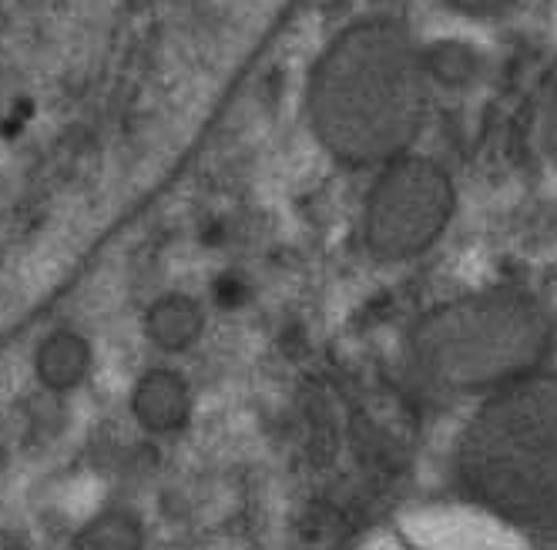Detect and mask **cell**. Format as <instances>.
Masks as SVG:
<instances>
[{"mask_svg":"<svg viewBox=\"0 0 557 550\" xmlns=\"http://www.w3.org/2000/svg\"><path fill=\"white\" fill-rule=\"evenodd\" d=\"M430 85L426 51L400 21H356L312 64L309 132L339 165L380 168L417 145L430 114Z\"/></svg>","mask_w":557,"mask_h":550,"instance_id":"cell-1","label":"cell"},{"mask_svg":"<svg viewBox=\"0 0 557 550\" xmlns=\"http://www.w3.org/2000/svg\"><path fill=\"white\" fill-rule=\"evenodd\" d=\"M454 474L467 500L497 521L557 530V370L541 366L481 397Z\"/></svg>","mask_w":557,"mask_h":550,"instance_id":"cell-2","label":"cell"},{"mask_svg":"<svg viewBox=\"0 0 557 550\" xmlns=\"http://www.w3.org/2000/svg\"><path fill=\"white\" fill-rule=\"evenodd\" d=\"M554 349L547 309L521 289H481L426 309L407 336L420 386L447 397H487L541 366Z\"/></svg>","mask_w":557,"mask_h":550,"instance_id":"cell-3","label":"cell"},{"mask_svg":"<svg viewBox=\"0 0 557 550\" xmlns=\"http://www.w3.org/2000/svg\"><path fill=\"white\" fill-rule=\"evenodd\" d=\"M457 209L447 168L407 151L376 168L363 199V246L380 262H410L430 252Z\"/></svg>","mask_w":557,"mask_h":550,"instance_id":"cell-4","label":"cell"},{"mask_svg":"<svg viewBox=\"0 0 557 550\" xmlns=\"http://www.w3.org/2000/svg\"><path fill=\"white\" fill-rule=\"evenodd\" d=\"M132 416L148 434H175L191 416V389L188 379L175 370H148L132 389Z\"/></svg>","mask_w":557,"mask_h":550,"instance_id":"cell-5","label":"cell"},{"mask_svg":"<svg viewBox=\"0 0 557 550\" xmlns=\"http://www.w3.org/2000/svg\"><path fill=\"white\" fill-rule=\"evenodd\" d=\"M206 333V309L188 292H165L145 309V336L162 352H185Z\"/></svg>","mask_w":557,"mask_h":550,"instance_id":"cell-6","label":"cell"},{"mask_svg":"<svg viewBox=\"0 0 557 550\" xmlns=\"http://www.w3.org/2000/svg\"><path fill=\"white\" fill-rule=\"evenodd\" d=\"M91 342L77 329H54L34 352V373L51 392L82 386L91 373Z\"/></svg>","mask_w":557,"mask_h":550,"instance_id":"cell-7","label":"cell"},{"mask_svg":"<svg viewBox=\"0 0 557 550\" xmlns=\"http://www.w3.org/2000/svg\"><path fill=\"white\" fill-rule=\"evenodd\" d=\"M77 550H138L145 547V527L132 510H101L71 537Z\"/></svg>","mask_w":557,"mask_h":550,"instance_id":"cell-8","label":"cell"},{"mask_svg":"<svg viewBox=\"0 0 557 550\" xmlns=\"http://www.w3.org/2000/svg\"><path fill=\"white\" fill-rule=\"evenodd\" d=\"M541 145H544V154L557 165V88L550 91L547 104H544V114H541Z\"/></svg>","mask_w":557,"mask_h":550,"instance_id":"cell-9","label":"cell"},{"mask_svg":"<svg viewBox=\"0 0 557 550\" xmlns=\"http://www.w3.org/2000/svg\"><path fill=\"white\" fill-rule=\"evenodd\" d=\"M447 4L467 17H494V14L510 11L517 0H447Z\"/></svg>","mask_w":557,"mask_h":550,"instance_id":"cell-10","label":"cell"},{"mask_svg":"<svg viewBox=\"0 0 557 550\" xmlns=\"http://www.w3.org/2000/svg\"><path fill=\"white\" fill-rule=\"evenodd\" d=\"M17 543H24L21 537H8V534H0V547H17Z\"/></svg>","mask_w":557,"mask_h":550,"instance_id":"cell-11","label":"cell"}]
</instances>
